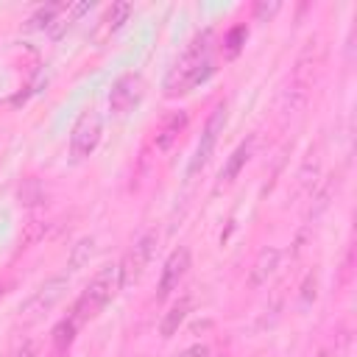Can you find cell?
<instances>
[{
    "label": "cell",
    "mask_w": 357,
    "mask_h": 357,
    "mask_svg": "<svg viewBox=\"0 0 357 357\" xmlns=\"http://www.w3.org/2000/svg\"><path fill=\"white\" fill-rule=\"evenodd\" d=\"M276 265H279V248H273V245L262 248V251H259V257H257V262H254V271H251V282H254V284H262V282H268V276L276 271Z\"/></svg>",
    "instance_id": "10"
},
{
    "label": "cell",
    "mask_w": 357,
    "mask_h": 357,
    "mask_svg": "<svg viewBox=\"0 0 357 357\" xmlns=\"http://www.w3.org/2000/svg\"><path fill=\"white\" fill-rule=\"evenodd\" d=\"M100 137H103V120H100V114L92 112V109L84 112V114L75 120L73 131H70V153H73L75 159H86V156L98 148Z\"/></svg>",
    "instance_id": "3"
},
{
    "label": "cell",
    "mask_w": 357,
    "mask_h": 357,
    "mask_svg": "<svg viewBox=\"0 0 357 357\" xmlns=\"http://www.w3.org/2000/svg\"><path fill=\"white\" fill-rule=\"evenodd\" d=\"M17 357H33V343H31V340H25V343H22V349H20V354H17Z\"/></svg>",
    "instance_id": "19"
},
{
    "label": "cell",
    "mask_w": 357,
    "mask_h": 357,
    "mask_svg": "<svg viewBox=\"0 0 357 357\" xmlns=\"http://www.w3.org/2000/svg\"><path fill=\"white\" fill-rule=\"evenodd\" d=\"M153 248H156V231H145V234L128 248V254H126L123 262H120V282H123V284H134V282L145 273V268H148V262H151V257H153Z\"/></svg>",
    "instance_id": "7"
},
{
    "label": "cell",
    "mask_w": 357,
    "mask_h": 357,
    "mask_svg": "<svg viewBox=\"0 0 357 357\" xmlns=\"http://www.w3.org/2000/svg\"><path fill=\"white\" fill-rule=\"evenodd\" d=\"M209 50H212V33L204 31L198 33L184 50L181 56L173 61V67L167 70L165 75V92L170 98L176 95H184L190 86H195L198 81H204L209 75Z\"/></svg>",
    "instance_id": "1"
},
{
    "label": "cell",
    "mask_w": 357,
    "mask_h": 357,
    "mask_svg": "<svg viewBox=\"0 0 357 357\" xmlns=\"http://www.w3.org/2000/svg\"><path fill=\"white\" fill-rule=\"evenodd\" d=\"M251 151H254V137H248L245 142H240L237 148H234V153L229 156V162L223 165V170H220V184H231L237 176H240V170L245 167V162L251 159Z\"/></svg>",
    "instance_id": "9"
},
{
    "label": "cell",
    "mask_w": 357,
    "mask_h": 357,
    "mask_svg": "<svg viewBox=\"0 0 357 357\" xmlns=\"http://www.w3.org/2000/svg\"><path fill=\"white\" fill-rule=\"evenodd\" d=\"M223 126H226V103H218V106L209 112L206 126H204V131H201L195 156H192L190 170H187L190 176H195V173L209 162V156H212V151H215V145H218V139H220V134H223Z\"/></svg>",
    "instance_id": "5"
},
{
    "label": "cell",
    "mask_w": 357,
    "mask_h": 357,
    "mask_svg": "<svg viewBox=\"0 0 357 357\" xmlns=\"http://www.w3.org/2000/svg\"><path fill=\"white\" fill-rule=\"evenodd\" d=\"M75 329H78V324L67 315L56 329H53V343H56V351H67L70 349V343H73V337H75Z\"/></svg>",
    "instance_id": "14"
},
{
    "label": "cell",
    "mask_w": 357,
    "mask_h": 357,
    "mask_svg": "<svg viewBox=\"0 0 357 357\" xmlns=\"http://www.w3.org/2000/svg\"><path fill=\"white\" fill-rule=\"evenodd\" d=\"M187 268H190V251L184 248V245H178L170 257H167V262H165V268H162V276H159V298H167L176 287H178V282L184 279V273H187Z\"/></svg>",
    "instance_id": "8"
},
{
    "label": "cell",
    "mask_w": 357,
    "mask_h": 357,
    "mask_svg": "<svg viewBox=\"0 0 357 357\" xmlns=\"http://www.w3.org/2000/svg\"><path fill=\"white\" fill-rule=\"evenodd\" d=\"M95 254V240L92 237H81L75 245H73V254H70V271H78L89 262V257Z\"/></svg>",
    "instance_id": "13"
},
{
    "label": "cell",
    "mask_w": 357,
    "mask_h": 357,
    "mask_svg": "<svg viewBox=\"0 0 357 357\" xmlns=\"http://www.w3.org/2000/svg\"><path fill=\"white\" fill-rule=\"evenodd\" d=\"M184 126H187V112H176V114H170V117L165 120V126L156 131V148H162V151L170 148Z\"/></svg>",
    "instance_id": "11"
},
{
    "label": "cell",
    "mask_w": 357,
    "mask_h": 357,
    "mask_svg": "<svg viewBox=\"0 0 357 357\" xmlns=\"http://www.w3.org/2000/svg\"><path fill=\"white\" fill-rule=\"evenodd\" d=\"M187 312H190V298H181V301H176V304L170 307V312L165 315V321H162V337H170V335H176V329L181 326V321L187 318Z\"/></svg>",
    "instance_id": "12"
},
{
    "label": "cell",
    "mask_w": 357,
    "mask_h": 357,
    "mask_svg": "<svg viewBox=\"0 0 357 357\" xmlns=\"http://www.w3.org/2000/svg\"><path fill=\"white\" fill-rule=\"evenodd\" d=\"M276 11H279V3H257V17L259 20H265V17L276 14Z\"/></svg>",
    "instance_id": "18"
},
{
    "label": "cell",
    "mask_w": 357,
    "mask_h": 357,
    "mask_svg": "<svg viewBox=\"0 0 357 357\" xmlns=\"http://www.w3.org/2000/svg\"><path fill=\"white\" fill-rule=\"evenodd\" d=\"M123 287V282H120V265H106V268H100L98 273H95V279L89 282V287L81 293V298L75 301V307H73V312H70V318L81 326L84 321H89V318H95L112 298H114V293Z\"/></svg>",
    "instance_id": "2"
},
{
    "label": "cell",
    "mask_w": 357,
    "mask_h": 357,
    "mask_svg": "<svg viewBox=\"0 0 357 357\" xmlns=\"http://www.w3.org/2000/svg\"><path fill=\"white\" fill-rule=\"evenodd\" d=\"M131 3H114L112 8H109V14H106V28L109 31H117L123 22H126V17L131 14Z\"/></svg>",
    "instance_id": "16"
},
{
    "label": "cell",
    "mask_w": 357,
    "mask_h": 357,
    "mask_svg": "<svg viewBox=\"0 0 357 357\" xmlns=\"http://www.w3.org/2000/svg\"><path fill=\"white\" fill-rule=\"evenodd\" d=\"M67 284H70V276L67 273H59V276H53V279H47L45 284H39V290L22 304V318L25 321H36L42 312H47V310H53L59 301H61V296H64V290H67Z\"/></svg>",
    "instance_id": "6"
},
{
    "label": "cell",
    "mask_w": 357,
    "mask_h": 357,
    "mask_svg": "<svg viewBox=\"0 0 357 357\" xmlns=\"http://www.w3.org/2000/svg\"><path fill=\"white\" fill-rule=\"evenodd\" d=\"M243 42H245V25L231 28L229 36H226V53H229V56H237L240 47H243Z\"/></svg>",
    "instance_id": "17"
},
{
    "label": "cell",
    "mask_w": 357,
    "mask_h": 357,
    "mask_svg": "<svg viewBox=\"0 0 357 357\" xmlns=\"http://www.w3.org/2000/svg\"><path fill=\"white\" fill-rule=\"evenodd\" d=\"M142 95H145V81H142V75H139V73H126V75H120V78L112 84V89H109V109L123 117V114H128V112H134V109L139 106Z\"/></svg>",
    "instance_id": "4"
},
{
    "label": "cell",
    "mask_w": 357,
    "mask_h": 357,
    "mask_svg": "<svg viewBox=\"0 0 357 357\" xmlns=\"http://www.w3.org/2000/svg\"><path fill=\"white\" fill-rule=\"evenodd\" d=\"M59 11H64V6H61V3L42 6V8L28 20V22H31V28H50V25H53V17H56Z\"/></svg>",
    "instance_id": "15"
}]
</instances>
